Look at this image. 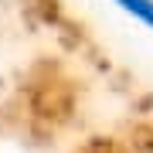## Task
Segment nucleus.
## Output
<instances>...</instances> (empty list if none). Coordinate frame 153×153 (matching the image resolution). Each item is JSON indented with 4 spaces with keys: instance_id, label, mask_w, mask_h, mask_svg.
Wrapping results in <instances>:
<instances>
[{
    "instance_id": "obj_1",
    "label": "nucleus",
    "mask_w": 153,
    "mask_h": 153,
    "mask_svg": "<svg viewBox=\"0 0 153 153\" xmlns=\"http://www.w3.org/2000/svg\"><path fill=\"white\" fill-rule=\"evenodd\" d=\"M65 153H153V105L126 109L85 129Z\"/></svg>"
}]
</instances>
